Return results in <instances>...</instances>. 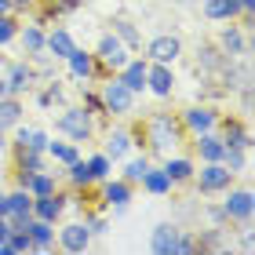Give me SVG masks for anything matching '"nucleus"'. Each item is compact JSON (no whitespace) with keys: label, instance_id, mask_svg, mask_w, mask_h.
I'll return each instance as SVG.
<instances>
[{"label":"nucleus","instance_id":"obj_1","mask_svg":"<svg viewBox=\"0 0 255 255\" xmlns=\"http://www.w3.org/2000/svg\"><path fill=\"white\" fill-rule=\"evenodd\" d=\"M230 182H234V171H230L223 160H204L201 175H197V186L201 193H219V190H230Z\"/></svg>","mask_w":255,"mask_h":255},{"label":"nucleus","instance_id":"obj_2","mask_svg":"<svg viewBox=\"0 0 255 255\" xmlns=\"http://www.w3.org/2000/svg\"><path fill=\"white\" fill-rule=\"evenodd\" d=\"M102 106L110 113H131L135 110V91L121 84V80H110L106 88H102Z\"/></svg>","mask_w":255,"mask_h":255},{"label":"nucleus","instance_id":"obj_3","mask_svg":"<svg viewBox=\"0 0 255 255\" xmlns=\"http://www.w3.org/2000/svg\"><path fill=\"white\" fill-rule=\"evenodd\" d=\"M59 131H66L73 142H84V138L91 135V113L88 110H80V106H73V110H66L62 117H59Z\"/></svg>","mask_w":255,"mask_h":255},{"label":"nucleus","instance_id":"obj_4","mask_svg":"<svg viewBox=\"0 0 255 255\" xmlns=\"http://www.w3.org/2000/svg\"><path fill=\"white\" fill-rule=\"evenodd\" d=\"M146 55H149L153 62L171 66V62H175L179 55H182V40H179V37H171V33H160V37H153V40L146 44Z\"/></svg>","mask_w":255,"mask_h":255},{"label":"nucleus","instance_id":"obj_5","mask_svg":"<svg viewBox=\"0 0 255 255\" xmlns=\"http://www.w3.org/2000/svg\"><path fill=\"white\" fill-rule=\"evenodd\" d=\"M168 146H175V121L160 113V117L149 121V149L153 153H168Z\"/></svg>","mask_w":255,"mask_h":255},{"label":"nucleus","instance_id":"obj_6","mask_svg":"<svg viewBox=\"0 0 255 255\" xmlns=\"http://www.w3.org/2000/svg\"><path fill=\"white\" fill-rule=\"evenodd\" d=\"M223 212H226V219L252 223V215H255V197H252V190H234V193L223 201Z\"/></svg>","mask_w":255,"mask_h":255},{"label":"nucleus","instance_id":"obj_7","mask_svg":"<svg viewBox=\"0 0 255 255\" xmlns=\"http://www.w3.org/2000/svg\"><path fill=\"white\" fill-rule=\"evenodd\" d=\"M146 88L153 91V95L168 99V95H171V88H175L171 66H164V62H153V66H146Z\"/></svg>","mask_w":255,"mask_h":255},{"label":"nucleus","instance_id":"obj_8","mask_svg":"<svg viewBox=\"0 0 255 255\" xmlns=\"http://www.w3.org/2000/svg\"><path fill=\"white\" fill-rule=\"evenodd\" d=\"M99 59H102V66H110V69H121L128 62V48L121 44L117 33H106V37L99 40Z\"/></svg>","mask_w":255,"mask_h":255},{"label":"nucleus","instance_id":"obj_9","mask_svg":"<svg viewBox=\"0 0 255 255\" xmlns=\"http://www.w3.org/2000/svg\"><path fill=\"white\" fill-rule=\"evenodd\" d=\"M219 48H223L226 59H245L248 55V37L241 26H226L223 33H219Z\"/></svg>","mask_w":255,"mask_h":255},{"label":"nucleus","instance_id":"obj_10","mask_svg":"<svg viewBox=\"0 0 255 255\" xmlns=\"http://www.w3.org/2000/svg\"><path fill=\"white\" fill-rule=\"evenodd\" d=\"M59 245H62V252H84L91 245L88 223H69V226H62L59 230Z\"/></svg>","mask_w":255,"mask_h":255},{"label":"nucleus","instance_id":"obj_11","mask_svg":"<svg viewBox=\"0 0 255 255\" xmlns=\"http://www.w3.org/2000/svg\"><path fill=\"white\" fill-rule=\"evenodd\" d=\"M26 234H29L33 252H51V248H55V234H51V223H48V219H37V215H33L29 223H26Z\"/></svg>","mask_w":255,"mask_h":255},{"label":"nucleus","instance_id":"obj_12","mask_svg":"<svg viewBox=\"0 0 255 255\" xmlns=\"http://www.w3.org/2000/svg\"><path fill=\"white\" fill-rule=\"evenodd\" d=\"M117 73H121L117 80H121V84H128L135 95H138V91H146V62H142V59H128Z\"/></svg>","mask_w":255,"mask_h":255},{"label":"nucleus","instance_id":"obj_13","mask_svg":"<svg viewBox=\"0 0 255 255\" xmlns=\"http://www.w3.org/2000/svg\"><path fill=\"white\" fill-rule=\"evenodd\" d=\"M44 51H51V55H55V59H62V62H66V59H69V55H73V51H77V40H73V37H69V33H66V29H51V33H48V37H44Z\"/></svg>","mask_w":255,"mask_h":255},{"label":"nucleus","instance_id":"obj_14","mask_svg":"<svg viewBox=\"0 0 255 255\" xmlns=\"http://www.w3.org/2000/svg\"><path fill=\"white\" fill-rule=\"evenodd\" d=\"M131 135L124 131V128H113V131L106 135V149H102V153H106L110 160H124L128 153H131Z\"/></svg>","mask_w":255,"mask_h":255},{"label":"nucleus","instance_id":"obj_15","mask_svg":"<svg viewBox=\"0 0 255 255\" xmlns=\"http://www.w3.org/2000/svg\"><path fill=\"white\" fill-rule=\"evenodd\" d=\"M175 237H179V226L160 223V226H153V234H149V248H153L157 255H171V248H175Z\"/></svg>","mask_w":255,"mask_h":255},{"label":"nucleus","instance_id":"obj_16","mask_svg":"<svg viewBox=\"0 0 255 255\" xmlns=\"http://www.w3.org/2000/svg\"><path fill=\"white\" fill-rule=\"evenodd\" d=\"M62 208H66V201H62L59 193L33 197V215H37V219H48V223H55V219L62 215Z\"/></svg>","mask_w":255,"mask_h":255},{"label":"nucleus","instance_id":"obj_17","mask_svg":"<svg viewBox=\"0 0 255 255\" xmlns=\"http://www.w3.org/2000/svg\"><path fill=\"white\" fill-rule=\"evenodd\" d=\"M182 121H186V128H190V131L193 135H204V131H212V128H215V110H208V106H193V110H186V117H182Z\"/></svg>","mask_w":255,"mask_h":255},{"label":"nucleus","instance_id":"obj_18","mask_svg":"<svg viewBox=\"0 0 255 255\" xmlns=\"http://www.w3.org/2000/svg\"><path fill=\"white\" fill-rule=\"evenodd\" d=\"M33 88V69L29 66H11L7 69V95H22V91H29Z\"/></svg>","mask_w":255,"mask_h":255},{"label":"nucleus","instance_id":"obj_19","mask_svg":"<svg viewBox=\"0 0 255 255\" xmlns=\"http://www.w3.org/2000/svg\"><path fill=\"white\" fill-rule=\"evenodd\" d=\"M201 4H204V15L215 18V22H230V18L241 11L237 0H201Z\"/></svg>","mask_w":255,"mask_h":255},{"label":"nucleus","instance_id":"obj_20","mask_svg":"<svg viewBox=\"0 0 255 255\" xmlns=\"http://www.w3.org/2000/svg\"><path fill=\"white\" fill-rule=\"evenodd\" d=\"M26 252H33L26 230H11L7 241H0V255H26Z\"/></svg>","mask_w":255,"mask_h":255},{"label":"nucleus","instance_id":"obj_21","mask_svg":"<svg viewBox=\"0 0 255 255\" xmlns=\"http://www.w3.org/2000/svg\"><path fill=\"white\" fill-rule=\"evenodd\" d=\"M201 142H197V149H201V160H223V153H226V142L219 135H212V131H204V135H197Z\"/></svg>","mask_w":255,"mask_h":255},{"label":"nucleus","instance_id":"obj_22","mask_svg":"<svg viewBox=\"0 0 255 255\" xmlns=\"http://www.w3.org/2000/svg\"><path fill=\"white\" fill-rule=\"evenodd\" d=\"M18 117H22V102L15 95H4L0 99V131H4V128H15Z\"/></svg>","mask_w":255,"mask_h":255},{"label":"nucleus","instance_id":"obj_23","mask_svg":"<svg viewBox=\"0 0 255 255\" xmlns=\"http://www.w3.org/2000/svg\"><path fill=\"white\" fill-rule=\"evenodd\" d=\"M106 201L113 208H128V201H131V182H124V179L106 182Z\"/></svg>","mask_w":255,"mask_h":255},{"label":"nucleus","instance_id":"obj_24","mask_svg":"<svg viewBox=\"0 0 255 255\" xmlns=\"http://www.w3.org/2000/svg\"><path fill=\"white\" fill-rule=\"evenodd\" d=\"M66 62H69V73H73L77 80H84V77H91V69H95V62H91V55H88V51H80V48H77L73 55H69Z\"/></svg>","mask_w":255,"mask_h":255},{"label":"nucleus","instance_id":"obj_25","mask_svg":"<svg viewBox=\"0 0 255 255\" xmlns=\"http://www.w3.org/2000/svg\"><path fill=\"white\" fill-rule=\"evenodd\" d=\"M7 204H11V212L7 215H33V193L29 190H15V193H7Z\"/></svg>","mask_w":255,"mask_h":255},{"label":"nucleus","instance_id":"obj_26","mask_svg":"<svg viewBox=\"0 0 255 255\" xmlns=\"http://www.w3.org/2000/svg\"><path fill=\"white\" fill-rule=\"evenodd\" d=\"M113 33L121 37L124 48H142V37H138V29H135L128 18H117V22H113Z\"/></svg>","mask_w":255,"mask_h":255},{"label":"nucleus","instance_id":"obj_27","mask_svg":"<svg viewBox=\"0 0 255 255\" xmlns=\"http://www.w3.org/2000/svg\"><path fill=\"white\" fill-rule=\"evenodd\" d=\"M142 186H146L149 193H168V190H171V179L164 175V168H160V171L146 168V175H142Z\"/></svg>","mask_w":255,"mask_h":255},{"label":"nucleus","instance_id":"obj_28","mask_svg":"<svg viewBox=\"0 0 255 255\" xmlns=\"http://www.w3.org/2000/svg\"><path fill=\"white\" fill-rule=\"evenodd\" d=\"M164 175L171 182H186V179H193V164H190V160H182V157H175V160H168V164H164Z\"/></svg>","mask_w":255,"mask_h":255},{"label":"nucleus","instance_id":"obj_29","mask_svg":"<svg viewBox=\"0 0 255 255\" xmlns=\"http://www.w3.org/2000/svg\"><path fill=\"white\" fill-rule=\"evenodd\" d=\"M223 164L234 171V175H237V171H245V168H248V149H241V146H226Z\"/></svg>","mask_w":255,"mask_h":255},{"label":"nucleus","instance_id":"obj_30","mask_svg":"<svg viewBox=\"0 0 255 255\" xmlns=\"http://www.w3.org/2000/svg\"><path fill=\"white\" fill-rule=\"evenodd\" d=\"M22 48H26V55L44 51V33L37 26H26V29H22Z\"/></svg>","mask_w":255,"mask_h":255},{"label":"nucleus","instance_id":"obj_31","mask_svg":"<svg viewBox=\"0 0 255 255\" xmlns=\"http://www.w3.org/2000/svg\"><path fill=\"white\" fill-rule=\"evenodd\" d=\"M48 153H51L55 160H62V164H73V160L80 157L73 142H48Z\"/></svg>","mask_w":255,"mask_h":255},{"label":"nucleus","instance_id":"obj_32","mask_svg":"<svg viewBox=\"0 0 255 255\" xmlns=\"http://www.w3.org/2000/svg\"><path fill=\"white\" fill-rule=\"evenodd\" d=\"M146 168H149V160H146V157H135V160H128V164H124V182H142Z\"/></svg>","mask_w":255,"mask_h":255},{"label":"nucleus","instance_id":"obj_33","mask_svg":"<svg viewBox=\"0 0 255 255\" xmlns=\"http://www.w3.org/2000/svg\"><path fill=\"white\" fill-rule=\"evenodd\" d=\"M110 164L113 160L106 157V153H95L88 160V171H91V179H110Z\"/></svg>","mask_w":255,"mask_h":255},{"label":"nucleus","instance_id":"obj_34","mask_svg":"<svg viewBox=\"0 0 255 255\" xmlns=\"http://www.w3.org/2000/svg\"><path fill=\"white\" fill-rule=\"evenodd\" d=\"M69 179H73L77 186H80V182H84V186H88V182H95V179H91V171H88V160H80V157L69 164Z\"/></svg>","mask_w":255,"mask_h":255},{"label":"nucleus","instance_id":"obj_35","mask_svg":"<svg viewBox=\"0 0 255 255\" xmlns=\"http://www.w3.org/2000/svg\"><path fill=\"white\" fill-rule=\"evenodd\" d=\"M15 22H11L7 15H0V44H7V40H15Z\"/></svg>","mask_w":255,"mask_h":255},{"label":"nucleus","instance_id":"obj_36","mask_svg":"<svg viewBox=\"0 0 255 255\" xmlns=\"http://www.w3.org/2000/svg\"><path fill=\"white\" fill-rule=\"evenodd\" d=\"M26 149H40V153H44V149H48V135H44V131H33V138H29Z\"/></svg>","mask_w":255,"mask_h":255},{"label":"nucleus","instance_id":"obj_37","mask_svg":"<svg viewBox=\"0 0 255 255\" xmlns=\"http://www.w3.org/2000/svg\"><path fill=\"white\" fill-rule=\"evenodd\" d=\"M88 230H91V234H106V219H91Z\"/></svg>","mask_w":255,"mask_h":255},{"label":"nucleus","instance_id":"obj_38","mask_svg":"<svg viewBox=\"0 0 255 255\" xmlns=\"http://www.w3.org/2000/svg\"><path fill=\"white\" fill-rule=\"evenodd\" d=\"M29 138H33V128H18V146H29Z\"/></svg>","mask_w":255,"mask_h":255},{"label":"nucleus","instance_id":"obj_39","mask_svg":"<svg viewBox=\"0 0 255 255\" xmlns=\"http://www.w3.org/2000/svg\"><path fill=\"white\" fill-rule=\"evenodd\" d=\"M241 248H245V252H252V248H255V241H252V230H245V237H241Z\"/></svg>","mask_w":255,"mask_h":255},{"label":"nucleus","instance_id":"obj_40","mask_svg":"<svg viewBox=\"0 0 255 255\" xmlns=\"http://www.w3.org/2000/svg\"><path fill=\"white\" fill-rule=\"evenodd\" d=\"M7 234H11V223H7L4 215H0V241H7Z\"/></svg>","mask_w":255,"mask_h":255},{"label":"nucleus","instance_id":"obj_41","mask_svg":"<svg viewBox=\"0 0 255 255\" xmlns=\"http://www.w3.org/2000/svg\"><path fill=\"white\" fill-rule=\"evenodd\" d=\"M7 212H11V204H7V193H0V215L7 219Z\"/></svg>","mask_w":255,"mask_h":255},{"label":"nucleus","instance_id":"obj_42","mask_svg":"<svg viewBox=\"0 0 255 255\" xmlns=\"http://www.w3.org/2000/svg\"><path fill=\"white\" fill-rule=\"evenodd\" d=\"M4 95H7V77L0 73V99H4Z\"/></svg>","mask_w":255,"mask_h":255},{"label":"nucleus","instance_id":"obj_43","mask_svg":"<svg viewBox=\"0 0 255 255\" xmlns=\"http://www.w3.org/2000/svg\"><path fill=\"white\" fill-rule=\"evenodd\" d=\"M0 15H11V0H0Z\"/></svg>","mask_w":255,"mask_h":255},{"label":"nucleus","instance_id":"obj_44","mask_svg":"<svg viewBox=\"0 0 255 255\" xmlns=\"http://www.w3.org/2000/svg\"><path fill=\"white\" fill-rule=\"evenodd\" d=\"M237 4L245 7V11H252V7H255V0H237Z\"/></svg>","mask_w":255,"mask_h":255},{"label":"nucleus","instance_id":"obj_45","mask_svg":"<svg viewBox=\"0 0 255 255\" xmlns=\"http://www.w3.org/2000/svg\"><path fill=\"white\" fill-rule=\"evenodd\" d=\"M179 4H186V7H193V4H201V0H179Z\"/></svg>","mask_w":255,"mask_h":255},{"label":"nucleus","instance_id":"obj_46","mask_svg":"<svg viewBox=\"0 0 255 255\" xmlns=\"http://www.w3.org/2000/svg\"><path fill=\"white\" fill-rule=\"evenodd\" d=\"M0 146H4V131H0Z\"/></svg>","mask_w":255,"mask_h":255}]
</instances>
